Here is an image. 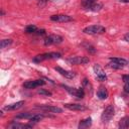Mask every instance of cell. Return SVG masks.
I'll return each instance as SVG.
<instances>
[{
  "instance_id": "obj_1",
  "label": "cell",
  "mask_w": 129,
  "mask_h": 129,
  "mask_svg": "<svg viewBox=\"0 0 129 129\" xmlns=\"http://www.w3.org/2000/svg\"><path fill=\"white\" fill-rule=\"evenodd\" d=\"M60 56H61V54L59 52H46V53H41V54L34 56L33 61L40 62V61H43L46 59H56V58H59Z\"/></svg>"
},
{
  "instance_id": "obj_2",
  "label": "cell",
  "mask_w": 129,
  "mask_h": 129,
  "mask_svg": "<svg viewBox=\"0 0 129 129\" xmlns=\"http://www.w3.org/2000/svg\"><path fill=\"white\" fill-rule=\"evenodd\" d=\"M106 31V28L102 25L95 24V25H90L86 28H84L83 32L87 34H102Z\"/></svg>"
},
{
  "instance_id": "obj_3",
  "label": "cell",
  "mask_w": 129,
  "mask_h": 129,
  "mask_svg": "<svg viewBox=\"0 0 129 129\" xmlns=\"http://www.w3.org/2000/svg\"><path fill=\"white\" fill-rule=\"evenodd\" d=\"M113 116H114V108H113L112 105H108L105 108V110L103 111L101 119H102V121L104 123H107V122H109L113 118Z\"/></svg>"
},
{
  "instance_id": "obj_4",
  "label": "cell",
  "mask_w": 129,
  "mask_h": 129,
  "mask_svg": "<svg viewBox=\"0 0 129 129\" xmlns=\"http://www.w3.org/2000/svg\"><path fill=\"white\" fill-rule=\"evenodd\" d=\"M61 87L64 88V90H66L68 93H70L71 95H73V96H75V97H77V98L82 99V98H84V96H85V92H84V89H83V88L75 89V88H71V87H69V86H67V85H61Z\"/></svg>"
},
{
  "instance_id": "obj_5",
  "label": "cell",
  "mask_w": 129,
  "mask_h": 129,
  "mask_svg": "<svg viewBox=\"0 0 129 129\" xmlns=\"http://www.w3.org/2000/svg\"><path fill=\"white\" fill-rule=\"evenodd\" d=\"M62 41V37L56 34H50L44 38V44L45 45H51V44H58Z\"/></svg>"
},
{
  "instance_id": "obj_6",
  "label": "cell",
  "mask_w": 129,
  "mask_h": 129,
  "mask_svg": "<svg viewBox=\"0 0 129 129\" xmlns=\"http://www.w3.org/2000/svg\"><path fill=\"white\" fill-rule=\"evenodd\" d=\"M68 61L72 64H85L89 62V58L87 56H73L68 58Z\"/></svg>"
},
{
  "instance_id": "obj_7",
  "label": "cell",
  "mask_w": 129,
  "mask_h": 129,
  "mask_svg": "<svg viewBox=\"0 0 129 129\" xmlns=\"http://www.w3.org/2000/svg\"><path fill=\"white\" fill-rule=\"evenodd\" d=\"M45 82L43 80H34V81H27L23 84V87L25 89H34V88H37L39 86H42L44 85Z\"/></svg>"
},
{
  "instance_id": "obj_8",
  "label": "cell",
  "mask_w": 129,
  "mask_h": 129,
  "mask_svg": "<svg viewBox=\"0 0 129 129\" xmlns=\"http://www.w3.org/2000/svg\"><path fill=\"white\" fill-rule=\"evenodd\" d=\"M50 20L55 21V22H69L73 20V17L69 15H64V14H56V15L50 16Z\"/></svg>"
},
{
  "instance_id": "obj_9",
  "label": "cell",
  "mask_w": 129,
  "mask_h": 129,
  "mask_svg": "<svg viewBox=\"0 0 129 129\" xmlns=\"http://www.w3.org/2000/svg\"><path fill=\"white\" fill-rule=\"evenodd\" d=\"M94 71H95V73H96L97 78L99 79V81L104 82V81H106V80H107V76H106V74L104 73L103 69H102L98 63H96V64L94 66Z\"/></svg>"
},
{
  "instance_id": "obj_10",
  "label": "cell",
  "mask_w": 129,
  "mask_h": 129,
  "mask_svg": "<svg viewBox=\"0 0 129 129\" xmlns=\"http://www.w3.org/2000/svg\"><path fill=\"white\" fill-rule=\"evenodd\" d=\"M38 109L43 110L45 112H50V113H61V109L55 106H48V105H43V106H37Z\"/></svg>"
},
{
  "instance_id": "obj_11",
  "label": "cell",
  "mask_w": 129,
  "mask_h": 129,
  "mask_svg": "<svg viewBox=\"0 0 129 129\" xmlns=\"http://www.w3.org/2000/svg\"><path fill=\"white\" fill-rule=\"evenodd\" d=\"M54 70H55L57 73H59L61 76H63L64 78H67V79H73V78H75V76H76V74H75L74 72L66 71V70H63V69L60 68V67H55Z\"/></svg>"
},
{
  "instance_id": "obj_12",
  "label": "cell",
  "mask_w": 129,
  "mask_h": 129,
  "mask_svg": "<svg viewBox=\"0 0 129 129\" xmlns=\"http://www.w3.org/2000/svg\"><path fill=\"white\" fill-rule=\"evenodd\" d=\"M64 107L73 111H84L87 109L84 105H81V104H64Z\"/></svg>"
},
{
  "instance_id": "obj_13",
  "label": "cell",
  "mask_w": 129,
  "mask_h": 129,
  "mask_svg": "<svg viewBox=\"0 0 129 129\" xmlns=\"http://www.w3.org/2000/svg\"><path fill=\"white\" fill-rule=\"evenodd\" d=\"M24 104V101H19V102H16V103H13V104H10V105H7L4 107L5 110L7 111H14V110H17L19 108H21Z\"/></svg>"
},
{
  "instance_id": "obj_14",
  "label": "cell",
  "mask_w": 129,
  "mask_h": 129,
  "mask_svg": "<svg viewBox=\"0 0 129 129\" xmlns=\"http://www.w3.org/2000/svg\"><path fill=\"white\" fill-rule=\"evenodd\" d=\"M9 128H12V129H24V128H31L32 126L30 124H21V123H15V122H12L11 124L8 125Z\"/></svg>"
},
{
  "instance_id": "obj_15",
  "label": "cell",
  "mask_w": 129,
  "mask_h": 129,
  "mask_svg": "<svg viewBox=\"0 0 129 129\" xmlns=\"http://www.w3.org/2000/svg\"><path fill=\"white\" fill-rule=\"evenodd\" d=\"M92 125V118H86L84 120H82L79 123V128L80 129H85V128H89Z\"/></svg>"
},
{
  "instance_id": "obj_16",
  "label": "cell",
  "mask_w": 129,
  "mask_h": 129,
  "mask_svg": "<svg viewBox=\"0 0 129 129\" xmlns=\"http://www.w3.org/2000/svg\"><path fill=\"white\" fill-rule=\"evenodd\" d=\"M97 96L99 97V99L105 100V99L108 98V91L106 90V88L101 87V88L98 90V92H97Z\"/></svg>"
},
{
  "instance_id": "obj_17",
  "label": "cell",
  "mask_w": 129,
  "mask_h": 129,
  "mask_svg": "<svg viewBox=\"0 0 129 129\" xmlns=\"http://www.w3.org/2000/svg\"><path fill=\"white\" fill-rule=\"evenodd\" d=\"M95 1L96 0H83L82 1V6L85 9H91L92 6L95 4Z\"/></svg>"
},
{
  "instance_id": "obj_18",
  "label": "cell",
  "mask_w": 129,
  "mask_h": 129,
  "mask_svg": "<svg viewBox=\"0 0 129 129\" xmlns=\"http://www.w3.org/2000/svg\"><path fill=\"white\" fill-rule=\"evenodd\" d=\"M43 115H41V114H36V115H32L30 118H29V121H30V123H37V122H39V121H41L42 119H43Z\"/></svg>"
},
{
  "instance_id": "obj_19",
  "label": "cell",
  "mask_w": 129,
  "mask_h": 129,
  "mask_svg": "<svg viewBox=\"0 0 129 129\" xmlns=\"http://www.w3.org/2000/svg\"><path fill=\"white\" fill-rule=\"evenodd\" d=\"M119 126L121 128H129V117H125L120 121Z\"/></svg>"
},
{
  "instance_id": "obj_20",
  "label": "cell",
  "mask_w": 129,
  "mask_h": 129,
  "mask_svg": "<svg viewBox=\"0 0 129 129\" xmlns=\"http://www.w3.org/2000/svg\"><path fill=\"white\" fill-rule=\"evenodd\" d=\"M108 66H109L110 68L116 69V70H120V69L123 68V64H120V63H118V62H116V61H113V60H111V61L108 63Z\"/></svg>"
},
{
  "instance_id": "obj_21",
  "label": "cell",
  "mask_w": 129,
  "mask_h": 129,
  "mask_svg": "<svg viewBox=\"0 0 129 129\" xmlns=\"http://www.w3.org/2000/svg\"><path fill=\"white\" fill-rule=\"evenodd\" d=\"M11 43H12V39H3V40H1L0 47H1V48H5L6 46L10 45Z\"/></svg>"
},
{
  "instance_id": "obj_22",
  "label": "cell",
  "mask_w": 129,
  "mask_h": 129,
  "mask_svg": "<svg viewBox=\"0 0 129 129\" xmlns=\"http://www.w3.org/2000/svg\"><path fill=\"white\" fill-rule=\"evenodd\" d=\"M110 60L116 61V62H118V63H120V64H123V66H125V64L127 63V61H126L124 58H120V57H110Z\"/></svg>"
},
{
  "instance_id": "obj_23",
  "label": "cell",
  "mask_w": 129,
  "mask_h": 129,
  "mask_svg": "<svg viewBox=\"0 0 129 129\" xmlns=\"http://www.w3.org/2000/svg\"><path fill=\"white\" fill-rule=\"evenodd\" d=\"M36 30H37V28H36V26L35 25H28V26H26V28H25V31L27 32V33H32V32H36Z\"/></svg>"
},
{
  "instance_id": "obj_24",
  "label": "cell",
  "mask_w": 129,
  "mask_h": 129,
  "mask_svg": "<svg viewBox=\"0 0 129 129\" xmlns=\"http://www.w3.org/2000/svg\"><path fill=\"white\" fill-rule=\"evenodd\" d=\"M84 45L86 46V49L89 51V52H91V53H94L96 50H95V48H94V46H92L91 44H88V43H84Z\"/></svg>"
},
{
  "instance_id": "obj_25",
  "label": "cell",
  "mask_w": 129,
  "mask_h": 129,
  "mask_svg": "<svg viewBox=\"0 0 129 129\" xmlns=\"http://www.w3.org/2000/svg\"><path fill=\"white\" fill-rule=\"evenodd\" d=\"M31 116H32V115H31L30 113H23V114L18 115L16 118H17V119H19V118H25V119H29Z\"/></svg>"
},
{
  "instance_id": "obj_26",
  "label": "cell",
  "mask_w": 129,
  "mask_h": 129,
  "mask_svg": "<svg viewBox=\"0 0 129 129\" xmlns=\"http://www.w3.org/2000/svg\"><path fill=\"white\" fill-rule=\"evenodd\" d=\"M102 8V5L101 4H94L93 6H92V8L90 9V10H93V11H98V10H100Z\"/></svg>"
},
{
  "instance_id": "obj_27",
  "label": "cell",
  "mask_w": 129,
  "mask_h": 129,
  "mask_svg": "<svg viewBox=\"0 0 129 129\" xmlns=\"http://www.w3.org/2000/svg\"><path fill=\"white\" fill-rule=\"evenodd\" d=\"M38 94H40V95H45V96H51V93H50V92L45 91V90H43V89L38 90Z\"/></svg>"
},
{
  "instance_id": "obj_28",
  "label": "cell",
  "mask_w": 129,
  "mask_h": 129,
  "mask_svg": "<svg viewBox=\"0 0 129 129\" xmlns=\"http://www.w3.org/2000/svg\"><path fill=\"white\" fill-rule=\"evenodd\" d=\"M122 79H123L124 83H129V75H124L122 77Z\"/></svg>"
},
{
  "instance_id": "obj_29",
  "label": "cell",
  "mask_w": 129,
  "mask_h": 129,
  "mask_svg": "<svg viewBox=\"0 0 129 129\" xmlns=\"http://www.w3.org/2000/svg\"><path fill=\"white\" fill-rule=\"evenodd\" d=\"M124 91L126 93L129 94V83H125V86H124Z\"/></svg>"
},
{
  "instance_id": "obj_30",
  "label": "cell",
  "mask_w": 129,
  "mask_h": 129,
  "mask_svg": "<svg viewBox=\"0 0 129 129\" xmlns=\"http://www.w3.org/2000/svg\"><path fill=\"white\" fill-rule=\"evenodd\" d=\"M37 34H44L45 33V30L44 29H41V30H36Z\"/></svg>"
},
{
  "instance_id": "obj_31",
  "label": "cell",
  "mask_w": 129,
  "mask_h": 129,
  "mask_svg": "<svg viewBox=\"0 0 129 129\" xmlns=\"http://www.w3.org/2000/svg\"><path fill=\"white\" fill-rule=\"evenodd\" d=\"M124 38H125V39H126L127 41H129V32H128V33H127V34L125 35V37H124Z\"/></svg>"
},
{
  "instance_id": "obj_32",
  "label": "cell",
  "mask_w": 129,
  "mask_h": 129,
  "mask_svg": "<svg viewBox=\"0 0 129 129\" xmlns=\"http://www.w3.org/2000/svg\"><path fill=\"white\" fill-rule=\"evenodd\" d=\"M121 2H125V3H129V0H120Z\"/></svg>"
},
{
  "instance_id": "obj_33",
  "label": "cell",
  "mask_w": 129,
  "mask_h": 129,
  "mask_svg": "<svg viewBox=\"0 0 129 129\" xmlns=\"http://www.w3.org/2000/svg\"><path fill=\"white\" fill-rule=\"evenodd\" d=\"M45 1H47V0H40V1H39V4L42 3V2H45Z\"/></svg>"
}]
</instances>
